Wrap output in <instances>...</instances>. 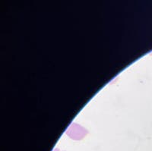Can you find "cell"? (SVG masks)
I'll use <instances>...</instances> for the list:
<instances>
[{
	"label": "cell",
	"instance_id": "obj_1",
	"mask_svg": "<svg viewBox=\"0 0 152 151\" xmlns=\"http://www.w3.org/2000/svg\"><path fill=\"white\" fill-rule=\"evenodd\" d=\"M87 133L88 131L86 129L76 123L71 124V125L66 130L67 135L71 137L72 139L76 140V141L82 139L85 136H86Z\"/></svg>",
	"mask_w": 152,
	"mask_h": 151
},
{
	"label": "cell",
	"instance_id": "obj_2",
	"mask_svg": "<svg viewBox=\"0 0 152 151\" xmlns=\"http://www.w3.org/2000/svg\"><path fill=\"white\" fill-rule=\"evenodd\" d=\"M53 151H60V150H59V149H57V148H56V149H54Z\"/></svg>",
	"mask_w": 152,
	"mask_h": 151
}]
</instances>
